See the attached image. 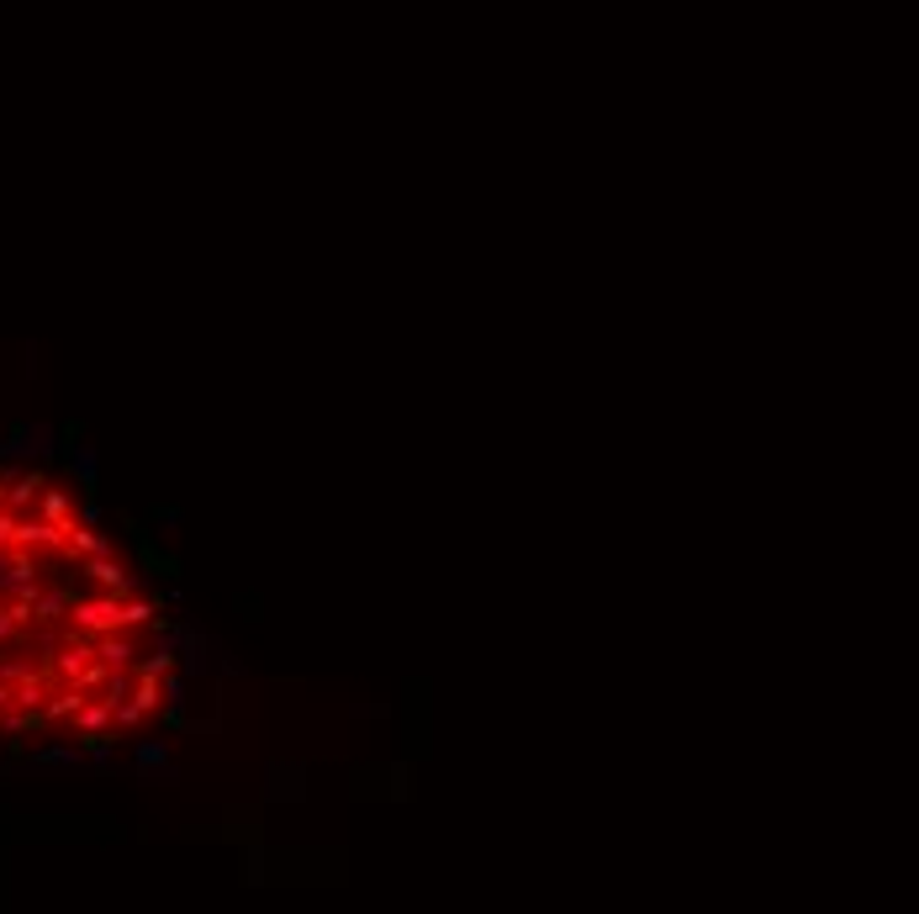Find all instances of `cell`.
<instances>
[{"label": "cell", "mask_w": 919, "mask_h": 914, "mask_svg": "<svg viewBox=\"0 0 919 914\" xmlns=\"http://www.w3.org/2000/svg\"><path fill=\"white\" fill-rule=\"evenodd\" d=\"M175 693L159 603L64 481L0 471V735L111 740Z\"/></svg>", "instance_id": "cell-1"}]
</instances>
